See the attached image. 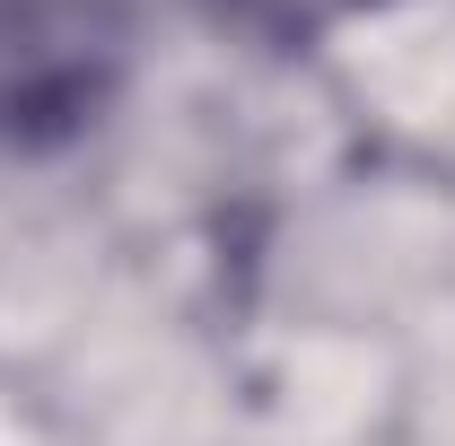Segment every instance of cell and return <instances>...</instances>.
Segmentation results:
<instances>
[{"label":"cell","mask_w":455,"mask_h":446,"mask_svg":"<svg viewBox=\"0 0 455 446\" xmlns=\"http://www.w3.org/2000/svg\"><path fill=\"white\" fill-rule=\"evenodd\" d=\"M123 18L106 0H0V149H44L106 106Z\"/></svg>","instance_id":"cell-1"},{"label":"cell","mask_w":455,"mask_h":446,"mask_svg":"<svg viewBox=\"0 0 455 446\" xmlns=\"http://www.w3.org/2000/svg\"><path fill=\"white\" fill-rule=\"evenodd\" d=\"M228 27H245V36H263V44H315L324 27H341L350 9H368V0H211Z\"/></svg>","instance_id":"cell-2"}]
</instances>
